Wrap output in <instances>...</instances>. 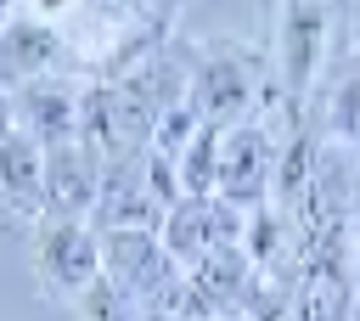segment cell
<instances>
[{"mask_svg":"<svg viewBox=\"0 0 360 321\" xmlns=\"http://www.w3.org/2000/svg\"><path fill=\"white\" fill-rule=\"evenodd\" d=\"M34 276L51 298L79 304L101 276H107V253H101V231L79 214H45L34 225Z\"/></svg>","mask_w":360,"mask_h":321,"instance_id":"6da1fadb","label":"cell"},{"mask_svg":"<svg viewBox=\"0 0 360 321\" xmlns=\"http://www.w3.org/2000/svg\"><path fill=\"white\" fill-rule=\"evenodd\" d=\"M101 253H107V276L141 304H169L186 287V265L169 253V242L152 225H107Z\"/></svg>","mask_w":360,"mask_h":321,"instance_id":"7a4b0ae2","label":"cell"},{"mask_svg":"<svg viewBox=\"0 0 360 321\" xmlns=\"http://www.w3.org/2000/svg\"><path fill=\"white\" fill-rule=\"evenodd\" d=\"M332 51V0H276V73L298 96L321 79Z\"/></svg>","mask_w":360,"mask_h":321,"instance_id":"3957f363","label":"cell"},{"mask_svg":"<svg viewBox=\"0 0 360 321\" xmlns=\"http://www.w3.org/2000/svg\"><path fill=\"white\" fill-rule=\"evenodd\" d=\"M276 163H281V141L259 118L231 124L225 146H219V197L231 208H259L270 180H276Z\"/></svg>","mask_w":360,"mask_h":321,"instance_id":"277c9868","label":"cell"},{"mask_svg":"<svg viewBox=\"0 0 360 321\" xmlns=\"http://www.w3.org/2000/svg\"><path fill=\"white\" fill-rule=\"evenodd\" d=\"M101 191H107V163L96 141L79 135V141L45 146V208L51 214L90 220V208H101Z\"/></svg>","mask_w":360,"mask_h":321,"instance_id":"5b68a950","label":"cell"},{"mask_svg":"<svg viewBox=\"0 0 360 321\" xmlns=\"http://www.w3.org/2000/svg\"><path fill=\"white\" fill-rule=\"evenodd\" d=\"M68 62V34L34 11H17L0 28V90H22L34 79H51Z\"/></svg>","mask_w":360,"mask_h":321,"instance_id":"8992f818","label":"cell"},{"mask_svg":"<svg viewBox=\"0 0 360 321\" xmlns=\"http://www.w3.org/2000/svg\"><path fill=\"white\" fill-rule=\"evenodd\" d=\"M191 107H197V118L202 124H242L248 113H253V101H259V73H253V62H242V56H231V51H219V56H208L197 73H191V96H186Z\"/></svg>","mask_w":360,"mask_h":321,"instance_id":"52a82bcc","label":"cell"},{"mask_svg":"<svg viewBox=\"0 0 360 321\" xmlns=\"http://www.w3.org/2000/svg\"><path fill=\"white\" fill-rule=\"evenodd\" d=\"M11 107H17V124L39 141V146H62V141H79L84 135V96L73 79H34L22 90H11Z\"/></svg>","mask_w":360,"mask_h":321,"instance_id":"ba28073f","label":"cell"},{"mask_svg":"<svg viewBox=\"0 0 360 321\" xmlns=\"http://www.w3.org/2000/svg\"><path fill=\"white\" fill-rule=\"evenodd\" d=\"M0 208L11 220H45V146L17 124L0 135Z\"/></svg>","mask_w":360,"mask_h":321,"instance_id":"9c48e42d","label":"cell"},{"mask_svg":"<svg viewBox=\"0 0 360 321\" xmlns=\"http://www.w3.org/2000/svg\"><path fill=\"white\" fill-rule=\"evenodd\" d=\"M79 321H146V304L135 293H124L112 276H101L84 298H79Z\"/></svg>","mask_w":360,"mask_h":321,"instance_id":"30bf717a","label":"cell"},{"mask_svg":"<svg viewBox=\"0 0 360 321\" xmlns=\"http://www.w3.org/2000/svg\"><path fill=\"white\" fill-rule=\"evenodd\" d=\"M326 124H332V135H338V141L360 146V68H354V73H343V79L332 84V101H326Z\"/></svg>","mask_w":360,"mask_h":321,"instance_id":"8fae6325","label":"cell"},{"mask_svg":"<svg viewBox=\"0 0 360 321\" xmlns=\"http://www.w3.org/2000/svg\"><path fill=\"white\" fill-rule=\"evenodd\" d=\"M79 6H84V0H22V11H34V17L56 23V28H68V17H73Z\"/></svg>","mask_w":360,"mask_h":321,"instance_id":"7c38bea8","label":"cell"},{"mask_svg":"<svg viewBox=\"0 0 360 321\" xmlns=\"http://www.w3.org/2000/svg\"><path fill=\"white\" fill-rule=\"evenodd\" d=\"M17 130V107H11V90H0V135Z\"/></svg>","mask_w":360,"mask_h":321,"instance_id":"4fadbf2b","label":"cell"},{"mask_svg":"<svg viewBox=\"0 0 360 321\" xmlns=\"http://www.w3.org/2000/svg\"><path fill=\"white\" fill-rule=\"evenodd\" d=\"M17 11H22V0H0V28H6V23L17 17Z\"/></svg>","mask_w":360,"mask_h":321,"instance_id":"5bb4252c","label":"cell"},{"mask_svg":"<svg viewBox=\"0 0 360 321\" xmlns=\"http://www.w3.org/2000/svg\"><path fill=\"white\" fill-rule=\"evenodd\" d=\"M107 6H129V0H107Z\"/></svg>","mask_w":360,"mask_h":321,"instance_id":"9a60e30c","label":"cell"},{"mask_svg":"<svg viewBox=\"0 0 360 321\" xmlns=\"http://www.w3.org/2000/svg\"><path fill=\"white\" fill-rule=\"evenodd\" d=\"M219 321H236V315H219Z\"/></svg>","mask_w":360,"mask_h":321,"instance_id":"2e32d148","label":"cell"}]
</instances>
